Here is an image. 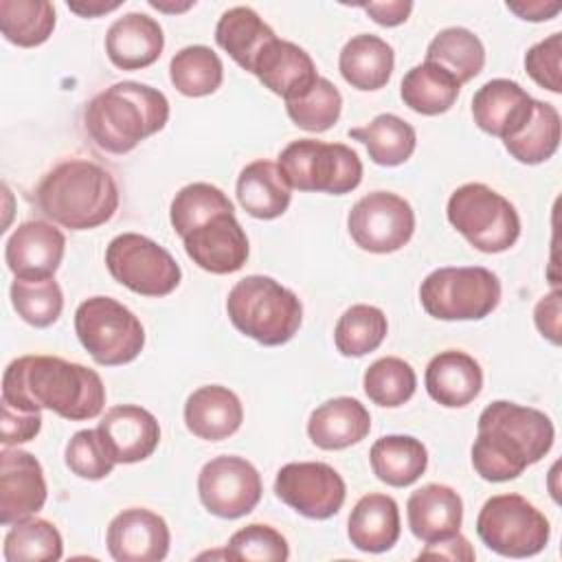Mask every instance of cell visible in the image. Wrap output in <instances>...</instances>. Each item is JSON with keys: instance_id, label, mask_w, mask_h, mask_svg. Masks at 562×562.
<instances>
[{"instance_id": "6da1fadb", "label": "cell", "mask_w": 562, "mask_h": 562, "mask_svg": "<svg viewBox=\"0 0 562 562\" xmlns=\"http://www.w3.org/2000/svg\"><path fill=\"white\" fill-rule=\"evenodd\" d=\"M2 402L20 411L48 408L64 419L83 422L101 415L105 386L94 369L57 356H20L2 375Z\"/></svg>"}, {"instance_id": "7a4b0ae2", "label": "cell", "mask_w": 562, "mask_h": 562, "mask_svg": "<svg viewBox=\"0 0 562 562\" xmlns=\"http://www.w3.org/2000/svg\"><path fill=\"white\" fill-rule=\"evenodd\" d=\"M553 439L555 430L549 415L531 406L496 400L479 415L472 465L485 481H512L527 465L538 463L551 450Z\"/></svg>"}, {"instance_id": "3957f363", "label": "cell", "mask_w": 562, "mask_h": 562, "mask_svg": "<svg viewBox=\"0 0 562 562\" xmlns=\"http://www.w3.org/2000/svg\"><path fill=\"white\" fill-rule=\"evenodd\" d=\"M169 121L167 97L138 81H119L92 97L83 125L94 145L110 154H127Z\"/></svg>"}, {"instance_id": "277c9868", "label": "cell", "mask_w": 562, "mask_h": 562, "mask_svg": "<svg viewBox=\"0 0 562 562\" xmlns=\"http://www.w3.org/2000/svg\"><path fill=\"white\" fill-rule=\"evenodd\" d=\"M40 211L70 231H90L112 220L119 209V187L110 171L83 158L53 167L37 184Z\"/></svg>"}, {"instance_id": "5b68a950", "label": "cell", "mask_w": 562, "mask_h": 562, "mask_svg": "<svg viewBox=\"0 0 562 562\" xmlns=\"http://www.w3.org/2000/svg\"><path fill=\"white\" fill-rule=\"evenodd\" d=\"M226 312L235 329L266 347L285 345L303 321L299 296L266 274L239 279L226 296Z\"/></svg>"}, {"instance_id": "8992f818", "label": "cell", "mask_w": 562, "mask_h": 562, "mask_svg": "<svg viewBox=\"0 0 562 562\" xmlns=\"http://www.w3.org/2000/svg\"><path fill=\"white\" fill-rule=\"evenodd\" d=\"M446 215L472 248L487 255L509 250L520 237L516 206L483 182L457 187L448 198Z\"/></svg>"}, {"instance_id": "52a82bcc", "label": "cell", "mask_w": 562, "mask_h": 562, "mask_svg": "<svg viewBox=\"0 0 562 562\" xmlns=\"http://www.w3.org/2000/svg\"><path fill=\"white\" fill-rule=\"evenodd\" d=\"M419 301L439 321H481L501 303V281L481 266L437 268L422 281Z\"/></svg>"}, {"instance_id": "ba28073f", "label": "cell", "mask_w": 562, "mask_h": 562, "mask_svg": "<svg viewBox=\"0 0 562 562\" xmlns=\"http://www.w3.org/2000/svg\"><path fill=\"white\" fill-rule=\"evenodd\" d=\"M75 334L97 364L119 367L138 358L145 329L138 316L112 296H90L75 310Z\"/></svg>"}, {"instance_id": "9c48e42d", "label": "cell", "mask_w": 562, "mask_h": 562, "mask_svg": "<svg viewBox=\"0 0 562 562\" xmlns=\"http://www.w3.org/2000/svg\"><path fill=\"white\" fill-rule=\"evenodd\" d=\"M277 165L290 189L299 191L345 195L362 180V162L358 154L342 143L299 138L279 154Z\"/></svg>"}, {"instance_id": "30bf717a", "label": "cell", "mask_w": 562, "mask_h": 562, "mask_svg": "<svg viewBox=\"0 0 562 562\" xmlns=\"http://www.w3.org/2000/svg\"><path fill=\"white\" fill-rule=\"evenodd\" d=\"M481 542L505 558H531L540 553L551 527L547 516L520 494H496L487 498L476 516Z\"/></svg>"}, {"instance_id": "8fae6325", "label": "cell", "mask_w": 562, "mask_h": 562, "mask_svg": "<svg viewBox=\"0 0 562 562\" xmlns=\"http://www.w3.org/2000/svg\"><path fill=\"white\" fill-rule=\"evenodd\" d=\"M105 266L114 281L143 296H167L182 279L167 248L138 233H121L105 248Z\"/></svg>"}, {"instance_id": "7c38bea8", "label": "cell", "mask_w": 562, "mask_h": 562, "mask_svg": "<svg viewBox=\"0 0 562 562\" xmlns=\"http://www.w3.org/2000/svg\"><path fill=\"white\" fill-rule=\"evenodd\" d=\"M347 228L362 250L375 255L395 252L406 246L415 233V211L408 200L397 193L371 191L351 206Z\"/></svg>"}, {"instance_id": "4fadbf2b", "label": "cell", "mask_w": 562, "mask_h": 562, "mask_svg": "<svg viewBox=\"0 0 562 562\" xmlns=\"http://www.w3.org/2000/svg\"><path fill=\"white\" fill-rule=\"evenodd\" d=\"M261 476L257 468L237 454L206 461L198 474V494L209 514L217 518H241L261 501Z\"/></svg>"}, {"instance_id": "5bb4252c", "label": "cell", "mask_w": 562, "mask_h": 562, "mask_svg": "<svg viewBox=\"0 0 562 562\" xmlns=\"http://www.w3.org/2000/svg\"><path fill=\"white\" fill-rule=\"evenodd\" d=\"M274 494L301 516L325 520L340 512L347 485L342 476L323 461H292L277 472Z\"/></svg>"}, {"instance_id": "9a60e30c", "label": "cell", "mask_w": 562, "mask_h": 562, "mask_svg": "<svg viewBox=\"0 0 562 562\" xmlns=\"http://www.w3.org/2000/svg\"><path fill=\"white\" fill-rule=\"evenodd\" d=\"M193 263L211 274L237 272L250 252L248 237L235 213H220L182 237Z\"/></svg>"}, {"instance_id": "2e32d148", "label": "cell", "mask_w": 562, "mask_h": 562, "mask_svg": "<svg viewBox=\"0 0 562 562\" xmlns=\"http://www.w3.org/2000/svg\"><path fill=\"white\" fill-rule=\"evenodd\" d=\"M46 496L42 463L26 450L4 446L0 452V522L11 527L37 514Z\"/></svg>"}, {"instance_id": "e0dca14e", "label": "cell", "mask_w": 562, "mask_h": 562, "mask_svg": "<svg viewBox=\"0 0 562 562\" xmlns=\"http://www.w3.org/2000/svg\"><path fill=\"white\" fill-rule=\"evenodd\" d=\"M105 544L116 562H158L169 553L171 533L156 512L127 507L110 520Z\"/></svg>"}, {"instance_id": "ac0fdd59", "label": "cell", "mask_w": 562, "mask_h": 562, "mask_svg": "<svg viewBox=\"0 0 562 562\" xmlns=\"http://www.w3.org/2000/svg\"><path fill=\"white\" fill-rule=\"evenodd\" d=\"M64 233L44 220H29L20 224L4 244L7 268L18 279H48L64 259Z\"/></svg>"}, {"instance_id": "d6986e66", "label": "cell", "mask_w": 562, "mask_h": 562, "mask_svg": "<svg viewBox=\"0 0 562 562\" xmlns=\"http://www.w3.org/2000/svg\"><path fill=\"white\" fill-rule=\"evenodd\" d=\"M114 463H138L154 454L160 441L158 419L143 406H112L97 426Z\"/></svg>"}, {"instance_id": "ffe728a7", "label": "cell", "mask_w": 562, "mask_h": 562, "mask_svg": "<svg viewBox=\"0 0 562 562\" xmlns=\"http://www.w3.org/2000/svg\"><path fill=\"white\" fill-rule=\"evenodd\" d=\"M533 112L529 92L512 79H490L472 97L474 123L503 140L522 130Z\"/></svg>"}, {"instance_id": "44dd1931", "label": "cell", "mask_w": 562, "mask_h": 562, "mask_svg": "<svg viewBox=\"0 0 562 562\" xmlns=\"http://www.w3.org/2000/svg\"><path fill=\"white\" fill-rule=\"evenodd\" d=\"M162 26L140 11L116 18L105 33V53L121 70H140L151 66L162 55Z\"/></svg>"}, {"instance_id": "7402d4cb", "label": "cell", "mask_w": 562, "mask_h": 562, "mask_svg": "<svg viewBox=\"0 0 562 562\" xmlns=\"http://www.w3.org/2000/svg\"><path fill=\"white\" fill-rule=\"evenodd\" d=\"M252 75L274 94L285 101L303 94L321 77L314 59L294 42L274 37L257 57Z\"/></svg>"}, {"instance_id": "603a6c76", "label": "cell", "mask_w": 562, "mask_h": 562, "mask_svg": "<svg viewBox=\"0 0 562 562\" xmlns=\"http://www.w3.org/2000/svg\"><path fill=\"white\" fill-rule=\"evenodd\" d=\"M406 518L415 538L437 542L459 533L463 522V501L457 490L443 483H428L406 501Z\"/></svg>"}, {"instance_id": "cb8c5ba5", "label": "cell", "mask_w": 562, "mask_h": 562, "mask_svg": "<svg viewBox=\"0 0 562 562\" xmlns=\"http://www.w3.org/2000/svg\"><path fill=\"white\" fill-rule=\"evenodd\" d=\"M424 382L428 395L437 404L446 408H461L481 393L483 371L470 353L446 349L430 358Z\"/></svg>"}, {"instance_id": "d4e9b609", "label": "cell", "mask_w": 562, "mask_h": 562, "mask_svg": "<svg viewBox=\"0 0 562 562\" xmlns=\"http://www.w3.org/2000/svg\"><path fill=\"white\" fill-rule=\"evenodd\" d=\"M241 422L244 406L239 397L222 384L200 386L184 402V424L198 439H228L239 430Z\"/></svg>"}, {"instance_id": "484cf974", "label": "cell", "mask_w": 562, "mask_h": 562, "mask_svg": "<svg viewBox=\"0 0 562 562\" xmlns=\"http://www.w3.org/2000/svg\"><path fill=\"white\" fill-rule=\"evenodd\" d=\"M371 430V415L356 397H331L316 406L307 419V435L321 450H345Z\"/></svg>"}, {"instance_id": "4316f807", "label": "cell", "mask_w": 562, "mask_h": 562, "mask_svg": "<svg viewBox=\"0 0 562 562\" xmlns=\"http://www.w3.org/2000/svg\"><path fill=\"white\" fill-rule=\"evenodd\" d=\"M400 507L386 494H364L347 520V536L358 551L384 553L400 540Z\"/></svg>"}, {"instance_id": "83f0119b", "label": "cell", "mask_w": 562, "mask_h": 562, "mask_svg": "<svg viewBox=\"0 0 562 562\" xmlns=\"http://www.w3.org/2000/svg\"><path fill=\"white\" fill-rule=\"evenodd\" d=\"M395 66V53L389 42L378 35H353L338 55L342 79L356 90H380L389 83Z\"/></svg>"}, {"instance_id": "f1b7e54d", "label": "cell", "mask_w": 562, "mask_h": 562, "mask_svg": "<svg viewBox=\"0 0 562 562\" xmlns=\"http://www.w3.org/2000/svg\"><path fill=\"white\" fill-rule=\"evenodd\" d=\"M237 200L241 209L257 220L281 217L292 200V189L272 160L248 162L237 178Z\"/></svg>"}, {"instance_id": "f546056e", "label": "cell", "mask_w": 562, "mask_h": 562, "mask_svg": "<svg viewBox=\"0 0 562 562\" xmlns=\"http://www.w3.org/2000/svg\"><path fill=\"white\" fill-rule=\"evenodd\" d=\"M274 31L250 7H233L222 13L215 26V42L244 70L252 72L259 53L274 40Z\"/></svg>"}, {"instance_id": "4dcf8cb0", "label": "cell", "mask_w": 562, "mask_h": 562, "mask_svg": "<svg viewBox=\"0 0 562 562\" xmlns=\"http://www.w3.org/2000/svg\"><path fill=\"white\" fill-rule=\"evenodd\" d=\"M373 474L391 485L406 487L413 485L428 468L426 446L411 435H384L369 452Z\"/></svg>"}, {"instance_id": "1f68e13d", "label": "cell", "mask_w": 562, "mask_h": 562, "mask_svg": "<svg viewBox=\"0 0 562 562\" xmlns=\"http://www.w3.org/2000/svg\"><path fill=\"white\" fill-rule=\"evenodd\" d=\"M349 138L360 140L367 147L369 158L382 167L404 165L417 147L415 127L389 112L373 116L362 127L349 130Z\"/></svg>"}, {"instance_id": "d6a6232c", "label": "cell", "mask_w": 562, "mask_h": 562, "mask_svg": "<svg viewBox=\"0 0 562 562\" xmlns=\"http://www.w3.org/2000/svg\"><path fill=\"white\" fill-rule=\"evenodd\" d=\"M461 83L446 72L441 66L424 61L413 66L400 86V97L404 105H408L413 112L424 116H437L448 112L457 97H459Z\"/></svg>"}, {"instance_id": "836d02e7", "label": "cell", "mask_w": 562, "mask_h": 562, "mask_svg": "<svg viewBox=\"0 0 562 562\" xmlns=\"http://www.w3.org/2000/svg\"><path fill=\"white\" fill-rule=\"evenodd\" d=\"M426 61L441 66L459 83H465L483 70L485 46L470 29L448 26L430 40L426 48Z\"/></svg>"}, {"instance_id": "e575fe53", "label": "cell", "mask_w": 562, "mask_h": 562, "mask_svg": "<svg viewBox=\"0 0 562 562\" xmlns=\"http://www.w3.org/2000/svg\"><path fill=\"white\" fill-rule=\"evenodd\" d=\"M512 158L522 165H540L549 160L560 145V112L547 103L533 99V112L518 134L503 140Z\"/></svg>"}, {"instance_id": "d590c367", "label": "cell", "mask_w": 562, "mask_h": 562, "mask_svg": "<svg viewBox=\"0 0 562 562\" xmlns=\"http://www.w3.org/2000/svg\"><path fill=\"white\" fill-rule=\"evenodd\" d=\"M169 79L173 88L184 97H206L222 86L224 66L213 48L193 44L180 48L171 57Z\"/></svg>"}, {"instance_id": "8d00e7d4", "label": "cell", "mask_w": 562, "mask_h": 562, "mask_svg": "<svg viewBox=\"0 0 562 562\" xmlns=\"http://www.w3.org/2000/svg\"><path fill=\"white\" fill-rule=\"evenodd\" d=\"M55 29V7L48 0H0V31L20 48L44 44Z\"/></svg>"}, {"instance_id": "74e56055", "label": "cell", "mask_w": 562, "mask_h": 562, "mask_svg": "<svg viewBox=\"0 0 562 562\" xmlns=\"http://www.w3.org/2000/svg\"><path fill=\"white\" fill-rule=\"evenodd\" d=\"M2 555L7 562H55L64 555V540L53 522L29 516L11 525Z\"/></svg>"}, {"instance_id": "f35d334b", "label": "cell", "mask_w": 562, "mask_h": 562, "mask_svg": "<svg viewBox=\"0 0 562 562\" xmlns=\"http://www.w3.org/2000/svg\"><path fill=\"white\" fill-rule=\"evenodd\" d=\"M389 323L380 307L358 303L342 312L334 327L336 349L347 358H360L375 351L386 338Z\"/></svg>"}, {"instance_id": "ab89813d", "label": "cell", "mask_w": 562, "mask_h": 562, "mask_svg": "<svg viewBox=\"0 0 562 562\" xmlns=\"http://www.w3.org/2000/svg\"><path fill=\"white\" fill-rule=\"evenodd\" d=\"M220 213H235L233 202L228 195L209 182H191L182 187L169 209V220L176 231V235L184 237L195 226L204 224L206 220L220 215Z\"/></svg>"}, {"instance_id": "60d3db41", "label": "cell", "mask_w": 562, "mask_h": 562, "mask_svg": "<svg viewBox=\"0 0 562 562\" xmlns=\"http://www.w3.org/2000/svg\"><path fill=\"white\" fill-rule=\"evenodd\" d=\"M362 386L373 404L397 408L413 397L417 389V375L406 360L397 356H384L367 367Z\"/></svg>"}, {"instance_id": "b9f144b4", "label": "cell", "mask_w": 562, "mask_h": 562, "mask_svg": "<svg viewBox=\"0 0 562 562\" xmlns=\"http://www.w3.org/2000/svg\"><path fill=\"white\" fill-rule=\"evenodd\" d=\"M288 116L305 132H327L336 125L342 110L340 90L325 77H318L303 94L285 101Z\"/></svg>"}, {"instance_id": "7bdbcfd3", "label": "cell", "mask_w": 562, "mask_h": 562, "mask_svg": "<svg viewBox=\"0 0 562 562\" xmlns=\"http://www.w3.org/2000/svg\"><path fill=\"white\" fill-rule=\"evenodd\" d=\"M11 303L18 316L33 327H50L64 310V294L59 283L48 279H13Z\"/></svg>"}, {"instance_id": "ee69618b", "label": "cell", "mask_w": 562, "mask_h": 562, "mask_svg": "<svg viewBox=\"0 0 562 562\" xmlns=\"http://www.w3.org/2000/svg\"><path fill=\"white\" fill-rule=\"evenodd\" d=\"M226 558L255 562H285L290 558V547L288 540L274 527L252 522L228 538Z\"/></svg>"}, {"instance_id": "f6af8a7d", "label": "cell", "mask_w": 562, "mask_h": 562, "mask_svg": "<svg viewBox=\"0 0 562 562\" xmlns=\"http://www.w3.org/2000/svg\"><path fill=\"white\" fill-rule=\"evenodd\" d=\"M64 461L72 474L88 481L105 479L116 465L97 428L77 430L66 443Z\"/></svg>"}, {"instance_id": "bcb514c9", "label": "cell", "mask_w": 562, "mask_h": 562, "mask_svg": "<svg viewBox=\"0 0 562 562\" xmlns=\"http://www.w3.org/2000/svg\"><path fill=\"white\" fill-rule=\"evenodd\" d=\"M560 57H562V33H551L549 37L540 40L525 53V70L527 75L549 92H562V72H560Z\"/></svg>"}, {"instance_id": "7dc6e473", "label": "cell", "mask_w": 562, "mask_h": 562, "mask_svg": "<svg viewBox=\"0 0 562 562\" xmlns=\"http://www.w3.org/2000/svg\"><path fill=\"white\" fill-rule=\"evenodd\" d=\"M42 428V413L20 411L2 402V422H0V441L2 446H18L35 439Z\"/></svg>"}, {"instance_id": "c3c4849f", "label": "cell", "mask_w": 562, "mask_h": 562, "mask_svg": "<svg viewBox=\"0 0 562 562\" xmlns=\"http://www.w3.org/2000/svg\"><path fill=\"white\" fill-rule=\"evenodd\" d=\"M533 321L538 331L549 338L553 345H560V292L542 296L533 310Z\"/></svg>"}, {"instance_id": "681fc988", "label": "cell", "mask_w": 562, "mask_h": 562, "mask_svg": "<svg viewBox=\"0 0 562 562\" xmlns=\"http://www.w3.org/2000/svg\"><path fill=\"white\" fill-rule=\"evenodd\" d=\"M419 558H432V560H465L472 562L476 558L470 540L461 533H454L450 538L437 540V542H428L426 549L419 553Z\"/></svg>"}, {"instance_id": "f907efd6", "label": "cell", "mask_w": 562, "mask_h": 562, "mask_svg": "<svg viewBox=\"0 0 562 562\" xmlns=\"http://www.w3.org/2000/svg\"><path fill=\"white\" fill-rule=\"evenodd\" d=\"M364 13L380 26H400L408 20L413 11L411 0H389V2H369L362 4Z\"/></svg>"}, {"instance_id": "816d5d0a", "label": "cell", "mask_w": 562, "mask_h": 562, "mask_svg": "<svg viewBox=\"0 0 562 562\" xmlns=\"http://www.w3.org/2000/svg\"><path fill=\"white\" fill-rule=\"evenodd\" d=\"M507 9L516 13L520 20H529V22L551 20L560 13L558 2H507Z\"/></svg>"}, {"instance_id": "f5cc1de1", "label": "cell", "mask_w": 562, "mask_h": 562, "mask_svg": "<svg viewBox=\"0 0 562 562\" xmlns=\"http://www.w3.org/2000/svg\"><path fill=\"white\" fill-rule=\"evenodd\" d=\"M121 2H103V0H83V2H68V9L81 18H97L119 9Z\"/></svg>"}, {"instance_id": "db71d44e", "label": "cell", "mask_w": 562, "mask_h": 562, "mask_svg": "<svg viewBox=\"0 0 562 562\" xmlns=\"http://www.w3.org/2000/svg\"><path fill=\"white\" fill-rule=\"evenodd\" d=\"M149 4L158 11H167V13H182L187 9H191L195 2H182V4H167V2H160V0H149Z\"/></svg>"}]
</instances>
